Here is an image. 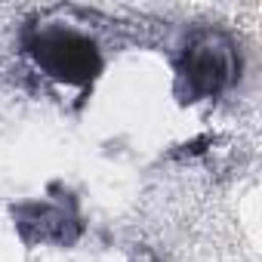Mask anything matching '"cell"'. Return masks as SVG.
Instances as JSON below:
<instances>
[{
	"label": "cell",
	"instance_id": "cell-2",
	"mask_svg": "<svg viewBox=\"0 0 262 262\" xmlns=\"http://www.w3.org/2000/svg\"><path fill=\"white\" fill-rule=\"evenodd\" d=\"M34 62L62 83L71 86H83L96 77L99 71V50L90 37L68 31V28H43L37 31V37L28 43Z\"/></svg>",
	"mask_w": 262,
	"mask_h": 262
},
{
	"label": "cell",
	"instance_id": "cell-1",
	"mask_svg": "<svg viewBox=\"0 0 262 262\" xmlns=\"http://www.w3.org/2000/svg\"><path fill=\"white\" fill-rule=\"evenodd\" d=\"M241 71V59L228 37L216 31H198L179 62V80L188 83L191 99H207L222 93Z\"/></svg>",
	"mask_w": 262,
	"mask_h": 262
}]
</instances>
